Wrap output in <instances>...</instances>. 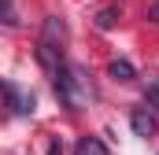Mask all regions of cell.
Listing matches in <instances>:
<instances>
[{
	"instance_id": "obj_1",
	"label": "cell",
	"mask_w": 159,
	"mask_h": 155,
	"mask_svg": "<svg viewBox=\"0 0 159 155\" xmlns=\"http://www.w3.org/2000/svg\"><path fill=\"white\" fill-rule=\"evenodd\" d=\"M52 81H56V96L67 111H85L93 104V81H89V70L81 63H67Z\"/></svg>"
},
{
	"instance_id": "obj_2",
	"label": "cell",
	"mask_w": 159,
	"mask_h": 155,
	"mask_svg": "<svg viewBox=\"0 0 159 155\" xmlns=\"http://www.w3.org/2000/svg\"><path fill=\"white\" fill-rule=\"evenodd\" d=\"M4 96L11 115H34V92H22L15 81H4Z\"/></svg>"
},
{
	"instance_id": "obj_3",
	"label": "cell",
	"mask_w": 159,
	"mask_h": 155,
	"mask_svg": "<svg viewBox=\"0 0 159 155\" xmlns=\"http://www.w3.org/2000/svg\"><path fill=\"white\" fill-rule=\"evenodd\" d=\"M41 41H48V44L63 48V44H67V26H63V19L48 15V19H44V30H41Z\"/></svg>"
},
{
	"instance_id": "obj_4",
	"label": "cell",
	"mask_w": 159,
	"mask_h": 155,
	"mask_svg": "<svg viewBox=\"0 0 159 155\" xmlns=\"http://www.w3.org/2000/svg\"><path fill=\"white\" fill-rule=\"evenodd\" d=\"M129 129H133L137 137H156V115H148L144 107H137V111L129 115Z\"/></svg>"
},
{
	"instance_id": "obj_5",
	"label": "cell",
	"mask_w": 159,
	"mask_h": 155,
	"mask_svg": "<svg viewBox=\"0 0 159 155\" xmlns=\"http://www.w3.org/2000/svg\"><path fill=\"white\" fill-rule=\"evenodd\" d=\"M122 19V7L119 4H107V7H100L96 15H93V22H96V30H115V22Z\"/></svg>"
},
{
	"instance_id": "obj_6",
	"label": "cell",
	"mask_w": 159,
	"mask_h": 155,
	"mask_svg": "<svg viewBox=\"0 0 159 155\" xmlns=\"http://www.w3.org/2000/svg\"><path fill=\"white\" fill-rule=\"evenodd\" d=\"M74 155H111V152H107V144H104L100 137H81Z\"/></svg>"
},
{
	"instance_id": "obj_7",
	"label": "cell",
	"mask_w": 159,
	"mask_h": 155,
	"mask_svg": "<svg viewBox=\"0 0 159 155\" xmlns=\"http://www.w3.org/2000/svg\"><path fill=\"white\" fill-rule=\"evenodd\" d=\"M107 74L115 78V81H133L137 70H133V63H129V59H115V63L107 67Z\"/></svg>"
},
{
	"instance_id": "obj_8",
	"label": "cell",
	"mask_w": 159,
	"mask_h": 155,
	"mask_svg": "<svg viewBox=\"0 0 159 155\" xmlns=\"http://www.w3.org/2000/svg\"><path fill=\"white\" fill-rule=\"evenodd\" d=\"M144 100H148V104H152V107L159 111V74L148 81V89H144Z\"/></svg>"
},
{
	"instance_id": "obj_9",
	"label": "cell",
	"mask_w": 159,
	"mask_h": 155,
	"mask_svg": "<svg viewBox=\"0 0 159 155\" xmlns=\"http://www.w3.org/2000/svg\"><path fill=\"white\" fill-rule=\"evenodd\" d=\"M4 26H19V15H15V0H4Z\"/></svg>"
},
{
	"instance_id": "obj_10",
	"label": "cell",
	"mask_w": 159,
	"mask_h": 155,
	"mask_svg": "<svg viewBox=\"0 0 159 155\" xmlns=\"http://www.w3.org/2000/svg\"><path fill=\"white\" fill-rule=\"evenodd\" d=\"M48 155H63V148H59V140H52V148H48Z\"/></svg>"
},
{
	"instance_id": "obj_11",
	"label": "cell",
	"mask_w": 159,
	"mask_h": 155,
	"mask_svg": "<svg viewBox=\"0 0 159 155\" xmlns=\"http://www.w3.org/2000/svg\"><path fill=\"white\" fill-rule=\"evenodd\" d=\"M148 19H152V22H159V4H152V11H148Z\"/></svg>"
}]
</instances>
